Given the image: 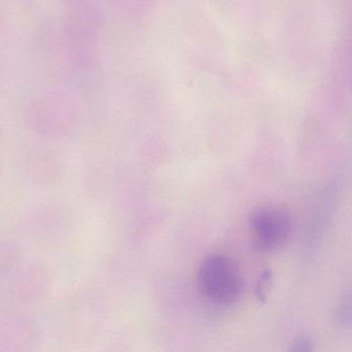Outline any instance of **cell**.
Instances as JSON below:
<instances>
[{
    "label": "cell",
    "mask_w": 352,
    "mask_h": 352,
    "mask_svg": "<svg viewBox=\"0 0 352 352\" xmlns=\"http://www.w3.org/2000/svg\"><path fill=\"white\" fill-rule=\"evenodd\" d=\"M81 118V108L69 92L49 89L32 98L24 110V120L30 131L46 139H63L75 131Z\"/></svg>",
    "instance_id": "6da1fadb"
},
{
    "label": "cell",
    "mask_w": 352,
    "mask_h": 352,
    "mask_svg": "<svg viewBox=\"0 0 352 352\" xmlns=\"http://www.w3.org/2000/svg\"><path fill=\"white\" fill-rule=\"evenodd\" d=\"M197 282L204 298L217 306L234 304L244 292L240 267L226 255L207 257L199 267Z\"/></svg>",
    "instance_id": "7a4b0ae2"
},
{
    "label": "cell",
    "mask_w": 352,
    "mask_h": 352,
    "mask_svg": "<svg viewBox=\"0 0 352 352\" xmlns=\"http://www.w3.org/2000/svg\"><path fill=\"white\" fill-rule=\"evenodd\" d=\"M249 230L255 248L276 251L286 246L292 234L287 213L276 208H259L251 214Z\"/></svg>",
    "instance_id": "3957f363"
},
{
    "label": "cell",
    "mask_w": 352,
    "mask_h": 352,
    "mask_svg": "<svg viewBox=\"0 0 352 352\" xmlns=\"http://www.w3.org/2000/svg\"><path fill=\"white\" fill-rule=\"evenodd\" d=\"M73 213L65 204L50 203L42 206L32 215L30 230L41 243L58 242L67 236L73 228Z\"/></svg>",
    "instance_id": "277c9868"
},
{
    "label": "cell",
    "mask_w": 352,
    "mask_h": 352,
    "mask_svg": "<svg viewBox=\"0 0 352 352\" xmlns=\"http://www.w3.org/2000/svg\"><path fill=\"white\" fill-rule=\"evenodd\" d=\"M10 282V290L15 300L24 304H34L44 298L52 285V277L46 265L34 261L16 267Z\"/></svg>",
    "instance_id": "5b68a950"
},
{
    "label": "cell",
    "mask_w": 352,
    "mask_h": 352,
    "mask_svg": "<svg viewBox=\"0 0 352 352\" xmlns=\"http://www.w3.org/2000/svg\"><path fill=\"white\" fill-rule=\"evenodd\" d=\"M41 338L38 322L28 315H11L0 319V351L34 349Z\"/></svg>",
    "instance_id": "8992f818"
},
{
    "label": "cell",
    "mask_w": 352,
    "mask_h": 352,
    "mask_svg": "<svg viewBox=\"0 0 352 352\" xmlns=\"http://www.w3.org/2000/svg\"><path fill=\"white\" fill-rule=\"evenodd\" d=\"M102 20L98 0H65L63 34L98 36Z\"/></svg>",
    "instance_id": "52a82bcc"
},
{
    "label": "cell",
    "mask_w": 352,
    "mask_h": 352,
    "mask_svg": "<svg viewBox=\"0 0 352 352\" xmlns=\"http://www.w3.org/2000/svg\"><path fill=\"white\" fill-rule=\"evenodd\" d=\"M25 172L28 180L41 187L56 185L65 175V162L58 152L52 148L32 149L25 158Z\"/></svg>",
    "instance_id": "ba28073f"
},
{
    "label": "cell",
    "mask_w": 352,
    "mask_h": 352,
    "mask_svg": "<svg viewBox=\"0 0 352 352\" xmlns=\"http://www.w3.org/2000/svg\"><path fill=\"white\" fill-rule=\"evenodd\" d=\"M19 259L18 247L10 241L0 240V278L12 274L18 267Z\"/></svg>",
    "instance_id": "9c48e42d"
},
{
    "label": "cell",
    "mask_w": 352,
    "mask_h": 352,
    "mask_svg": "<svg viewBox=\"0 0 352 352\" xmlns=\"http://www.w3.org/2000/svg\"><path fill=\"white\" fill-rule=\"evenodd\" d=\"M272 282V272L265 271L259 276L257 280L256 289H255V294L259 302H265L267 300V292L269 289V286L271 285Z\"/></svg>",
    "instance_id": "30bf717a"
},
{
    "label": "cell",
    "mask_w": 352,
    "mask_h": 352,
    "mask_svg": "<svg viewBox=\"0 0 352 352\" xmlns=\"http://www.w3.org/2000/svg\"><path fill=\"white\" fill-rule=\"evenodd\" d=\"M290 350L292 351H310L312 350V342L307 337L298 338Z\"/></svg>",
    "instance_id": "8fae6325"
},
{
    "label": "cell",
    "mask_w": 352,
    "mask_h": 352,
    "mask_svg": "<svg viewBox=\"0 0 352 352\" xmlns=\"http://www.w3.org/2000/svg\"><path fill=\"white\" fill-rule=\"evenodd\" d=\"M3 123H1V121H0V138H1V135H3Z\"/></svg>",
    "instance_id": "7c38bea8"
},
{
    "label": "cell",
    "mask_w": 352,
    "mask_h": 352,
    "mask_svg": "<svg viewBox=\"0 0 352 352\" xmlns=\"http://www.w3.org/2000/svg\"><path fill=\"white\" fill-rule=\"evenodd\" d=\"M1 170H3V164L0 162V176H1Z\"/></svg>",
    "instance_id": "4fadbf2b"
},
{
    "label": "cell",
    "mask_w": 352,
    "mask_h": 352,
    "mask_svg": "<svg viewBox=\"0 0 352 352\" xmlns=\"http://www.w3.org/2000/svg\"><path fill=\"white\" fill-rule=\"evenodd\" d=\"M0 71H1V61H0Z\"/></svg>",
    "instance_id": "5bb4252c"
}]
</instances>
